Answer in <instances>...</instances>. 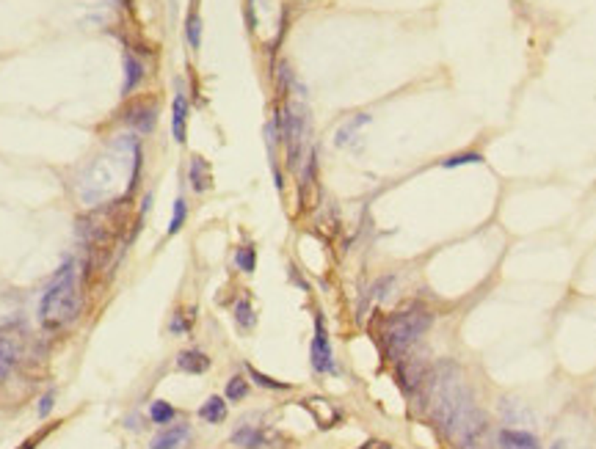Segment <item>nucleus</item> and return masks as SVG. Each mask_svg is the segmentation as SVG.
I'll return each instance as SVG.
<instances>
[{
	"label": "nucleus",
	"instance_id": "obj_1",
	"mask_svg": "<svg viewBox=\"0 0 596 449\" xmlns=\"http://www.w3.org/2000/svg\"><path fill=\"white\" fill-rule=\"evenodd\" d=\"M81 312V290H78V273L75 262L64 259V265L55 270L47 290L39 301V320L47 328H61L72 322Z\"/></svg>",
	"mask_w": 596,
	"mask_h": 449
},
{
	"label": "nucleus",
	"instance_id": "obj_2",
	"mask_svg": "<svg viewBox=\"0 0 596 449\" xmlns=\"http://www.w3.org/2000/svg\"><path fill=\"white\" fill-rule=\"evenodd\" d=\"M434 315L428 309H406V312H395L387 317L384 322V345L389 359H401L414 342L431 328Z\"/></svg>",
	"mask_w": 596,
	"mask_h": 449
},
{
	"label": "nucleus",
	"instance_id": "obj_3",
	"mask_svg": "<svg viewBox=\"0 0 596 449\" xmlns=\"http://www.w3.org/2000/svg\"><path fill=\"white\" fill-rule=\"evenodd\" d=\"M279 122V130H282V138L287 143V157H290V166H298V157H301V146H304V133H307V116L298 105H287L284 108V116L276 119Z\"/></svg>",
	"mask_w": 596,
	"mask_h": 449
},
{
	"label": "nucleus",
	"instance_id": "obj_4",
	"mask_svg": "<svg viewBox=\"0 0 596 449\" xmlns=\"http://www.w3.org/2000/svg\"><path fill=\"white\" fill-rule=\"evenodd\" d=\"M310 361L315 372H334V359H331V345H328V334H326V322L323 317H315V336H312V348H310Z\"/></svg>",
	"mask_w": 596,
	"mask_h": 449
},
{
	"label": "nucleus",
	"instance_id": "obj_5",
	"mask_svg": "<svg viewBox=\"0 0 596 449\" xmlns=\"http://www.w3.org/2000/svg\"><path fill=\"white\" fill-rule=\"evenodd\" d=\"M271 433H265V430H260V427H254V425H243V427H237L235 433H232V444L235 447H243V449H263L265 444H271Z\"/></svg>",
	"mask_w": 596,
	"mask_h": 449
},
{
	"label": "nucleus",
	"instance_id": "obj_6",
	"mask_svg": "<svg viewBox=\"0 0 596 449\" xmlns=\"http://www.w3.org/2000/svg\"><path fill=\"white\" fill-rule=\"evenodd\" d=\"M190 436V427L188 425H172V427H163L152 441H149V449H180L188 441Z\"/></svg>",
	"mask_w": 596,
	"mask_h": 449
},
{
	"label": "nucleus",
	"instance_id": "obj_7",
	"mask_svg": "<svg viewBox=\"0 0 596 449\" xmlns=\"http://www.w3.org/2000/svg\"><path fill=\"white\" fill-rule=\"evenodd\" d=\"M188 177H190V187H193V193H205V190H210V187H213L210 166H207V160H205V157H199V155H193V157H190Z\"/></svg>",
	"mask_w": 596,
	"mask_h": 449
},
{
	"label": "nucleus",
	"instance_id": "obj_8",
	"mask_svg": "<svg viewBox=\"0 0 596 449\" xmlns=\"http://www.w3.org/2000/svg\"><path fill=\"white\" fill-rule=\"evenodd\" d=\"M125 122H127L130 127H136L138 133H149V130H155L158 111H155V108H149V105H133V108H127Z\"/></svg>",
	"mask_w": 596,
	"mask_h": 449
},
{
	"label": "nucleus",
	"instance_id": "obj_9",
	"mask_svg": "<svg viewBox=\"0 0 596 449\" xmlns=\"http://www.w3.org/2000/svg\"><path fill=\"white\" fill-rule=\"evenodd\" d=\"M172 133H174L177 143H185V138H188V99H185L183 91L172 102Z\"/></svg>",
	"mask_w": 596,
	"mask_h": 449
},
{
	"label": "nucleus",
	"instance_id": "obj_10",
	"mask_svg": "<svg viewBox=\"0 0 596 449\" xmlns=\"http://www.w3.org/2000/svg\"><path fill=\"white\" fill-rule=\"evenodd\" d=\"M177 369H183L188 375H205L210 369V359L202 350H183L177 356Z\"/></svg>",
	"mask_w": 596,
	"mask_h": 449
},
{
	"label": "nucleus",
	"instance_id": "obj_11",
	"mask_svg": "<svg viewBox=\"0 0 596 449\" xmlns=\"http://www.w3.org/2000/svg\"><path fill=\"white\" fill-rule=\"evenodd\" d=\"M141 80H144V64L138 61L133 52H125V83H122V94L130 97L138 89Z\"/></svg>",
	"mask_w": 596,
	"mask_h": 449
},
{
	"label": "nucleus",
	"instance_id": "obj_12",
	"mask_svg": "<svg viewBox=\"0 0 596 449\" xmlns=\"http://www.w3.org/2000/svg\"><path fill=\"white\" fill-rule=\"evenodd\" d=\"M500 449H541L539 439L525 430H503L500 433Z\"/></svg>",
	"mask_w": 596,
	"mask_h": 449
},
{
	"label": "nucleus",
	"instance_id": "obj_13",
	"mask_svg": "<svg viewBox=\"0 0 596 449\" xmlns=\"http://www.w3.org/2000/svg\"><path fill=\"white\" fill-rule=\"evenodd\" d=\"M199 416L205 422H210V425H221L227 419V403H224V397H219V394L207 397V403H202V408H199Z\"/></svg>",
	"mask_w": 596,
	"mask_h": 449
},
{
	"label": "nucleus",
	"instance_id": "obj_14",
	"mask_svg": "<svg viewBox=\"0 0 596 449\" xmlns=\"http://www.w3.org/2000/svg\"><path fill=\"white\" fill-rule=\"evenodd\" d=\"M365 124H370V113H356L354 119H348V122H345V124L337 130V135H334V143H337V146H345V143H348L354 135L359 133Z\"/></svg>",
	"mask_w": 596,
	"mask_h": 449
},
{
	"label": "nucleus",
	"instance_id": "obj_15",
	"mask_svg": "<svg viewBox=\"0 0 596 449\" xmlns=\"http://www.w3.org/2000/svg\"><path fill=\"white\" fill-rule=\"evenodd\" d=\"M185 36H188L190 50H199V47H202V17H199L196 6L188 11V20H185Z\"/></svg>",
	"mask_w": 596,
	"mask_h": 449
},
{
	"label": "nucleus",
	"instance_id": "obj_16",
	"mask_svg": "<svg viewBox=\"0 0 596 449\" xmlns=\"http://www.w3.org/2000/svg\"><path fill=\"white\" fill-rule=\"evenodd\" d=\"M14 361H17V348H14V342H11L8 336H0V383H3L6 375L11 372Z\"/></svg>",
	"mask_w": 596,
	"mask_h": 449
},
{
	"label": "nucleus",
	"instance_id": "obj_17",
	"mask_svg": "<svg viewBox=\"0 0 596 449\" xmlns=\"http://www.w3.org/2000/svg\"><path fill=\"white\" fill-rule=\"evenodd\" d=\"M174 416H177V411L172 408V403H166V400H155V403L149 405V422L152 425H172Z\"/></svg>",
	"mask_w": 596,
	"mask_h": 449
},
{
	"label": "nucleus",
	"instance_id": "obj_18",
	"mask_svg": "<svg viewBox=\"0 0 596 449\" xmlns=\"http://www.w3.org/2000/svg\"><path fill=\"white\" fill-rule=\"evenodd\" d=\"M185 221H188V201H185L183 196L174 201V210H172V221H169V229H166V234L169 237H174L180 229L185 226Z\"/></svg>",
	"mask_w": 596,
	"mask_h": 449
},
{
	"label": "nucleus",
	"instance_id": "obj_19",
	"mask_svg": "<svg viewBox=\"0 0 596 449\" xmlns=\"http://www.w3.org/2000/svg\"><path fill=\"white\" fill-rule=\"evenodd\" d=\"M235 265H237V270H243V273H254V268H257V251L251 245L237 248L235 251Z\"/></svg>",
	"mask_w": 596,
	"mask_h": 449
},
{
	"label": "nucleus",
	"instance_id": "obj_20",
	"mask_svg": "<svg viewBox=\"0 0 596 449\" xmlns=\"http://www.w3.org/2000/svg\"><path fill=\"white\" fill-rule=\"evenodd\" d=\"M246 372H249V378H251L257 386H263V389H271V392H284V389H290L287 383H282V380H274V378L263 375V372H260V369H254L251 364L246 366Z\"/></svg>",
	"mask_w": 596,
	"mask_h": 449
},
{
	"label": "nucleus",
	"instance_id": "obj_21",
	"mask_svg": "<svg viewBox=\"0 0 596 449\" xmlns=\"http://www.w3.org/2000/svg\"><path fill=\"white\" fill-rule=\"evenodd\" d=\"M246 394H249V380H246L243 375L230 378V383H227V400H230V403H237V400H243Z\"/></svg>",
	"mask_w": 596,
	"mask_h": 449
},
{
	"label": "nucleus",
	"instance_id": "obj_22",
	"mask_svg": "<svg viewBox=\"0 0 596 449\" xmlns=\"http://www.w3.org/2000/svg\"><path fill=\"white\" fill-rule=\"evenodd\" d=\"M235 320H237L240 328H254L257 317H254V309H251V304H249L246 298L237 301V306H235Z\"/></svg>",
	"mask_w": 596,
	"mask_h": 449
},
{
	"label": "nucleus",
	"instance_id": "obj_23",
	"mask_svg": "<svg viewBox=\"0 0 596 449\" xmlns=\"http://www.w3.org/2000/svg\"><path fill=\"white\" fill-rule=\"evenodd\" d=\"M466 163H483V155L480 152H459V155L442 160V169H459V166H466Z\"/></svg>",
	"mask_w": 596,
	"mask_h": 449
},
{
	"label": "nucleus",
	"instance_id": "obj_24",
	"mask_svg": "<svg viewBox=\"0 0 596 449\" xmlns=\"http://www.w3.org/2000/svg\"><path fill=\"white\" fill-rule=\"evenodd\" d=\"M53 405H55V394H53V392H47L45 397L39 400V408H36V411H39V419H45V416H50V411H53Z\"/></svg>",
	"mask_w": 596,
	"mask_h": 449
},
{
	"label": "nucleus",
	"instance_id": "obj_25",
	"mask_svg": "<svg viewBox=\"0 0 596 449\" xmlns=\"http://www.w3.org/2000/svg\"><path fill=\"white\" fill-rule=\"evenodd\" d=\"M185 328H188V325H185L183 315L177 312V315L172 317V325H169V331H172V334H185Z\"/></svg>",
	"mask_w": 596,
	"mask_h": 449
},
{
	"label": "nucleus",
	"instance_id": "obj_26",
	"mask_svg": "<svg viewBox=\"0 0 596 449\" xmlns=\"http://www.w3.org/2000/svg\"><path fill=\"white\" fill-rule=\"evenodd\" d=\"M359 449H392L387 441H367V444H362Z\"/></svg>",
	"mask_w": 596,
	"mask_h": 449
},
{
	"label": "nucleus",
	"instance_id": "obj_27",
	"mask_svg": "<svg viewBox=\"0 0 596 449\" xmlns=\"http://www.w3.org/2000/svg\"><path fill=\"white\" fill-rule=\"evenodd\" d=\"M22 449H34V441H25V444H22Z\"/></svg>",
	"mask_w": 596,
	"mask_h": 449
}]
</instances>
